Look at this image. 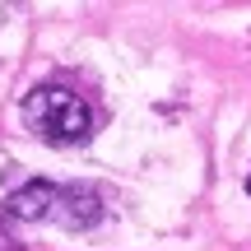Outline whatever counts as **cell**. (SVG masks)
I'll list each match as a JSON object with an SVG mask.
<instances>
[{
    "label": "cell",
    "mask_w": 251,
    "mask_h": 251,
    "mask_svg": "<svg viewBox=\"0 0 251 251\" xmlns=\"http://www.w3.org/2000/svg\"><path fill=\"white\" fill-rule=\"evenodd\" d=\"M24 121L51 144H79L93 135V107L65 84H42L24 98Z\"/></svg>",
    "instance_id": "obj_1"
},
{
    "label": "cell",
    "mask_w": 251,
    "mask_h": 251,
    "mask_svg": "<svg viewBox=\"0 0 251 251\" xmlns=\"http://www.w3.org/2000/svg\"><path fill=\"white\" fill-rule=\"evenodd\" d=\"M247 191H251V177H247Z\"/></svg>",
    "instance_id": "obj_3"
},
{
    "label": "cell",
    "mask_w": 251,
    "mask_h": 251,
    "mask_svg": "<svg viewBox=\"0 0 251 251\" xmlns=\"http://www.w3.org/2000/svg\"><path fill=\"white\" fill-rule=\"evenodd\" d=\"M5 209L14 219H51V224H65V228H89L102 214L93 186H56V181H28V186H19Z\"/></svg>",
    "instance_id": "obj_2"
}]
</instances>
